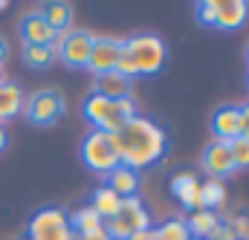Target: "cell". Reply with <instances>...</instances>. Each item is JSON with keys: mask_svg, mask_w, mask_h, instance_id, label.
<instances>
[{"mask_svg": "<svg viewBox=\"0 0 249 240\" xmlns=\"http://www.w3.org/2000/svg\"><path fill=\"white\" fill-rule=\"evenodd\" d=\"M113 136V145H116V154H119V162L130 171H145L151 168L154 162H160L165 156V130L151 121L148 116H133L130 121H124L122 130L110 133Z\"/></svg>", "mask_w": 249, "mask_h": 240, "instance_id": "obj_1", "label": "cell"}, {"mask_svg": "<svg viewBox=\"0 0 249 240\" xmlns=\"http://www.w3.org/2000/svg\"><path fill=\"white\" fill-rule=\"evenodd\" d=\"M133 116H136V104L130 102V96L127 99H105L99 93H90L84 102V119L96 130H105V133L122 130V124L130 121Z\"/></svg>", "mask_w": 249, "mask_h": 240, "instance_id": "obj_2", "label": "cell"}, {"mask_svg": "<svg viewBox=\"0 0 249 240\" xmlns=\"http://www.w3.org/2000/svg\"><path fill=\"white\" fill-rule=\"evenodd\" d=\"M81 159L90 171L107 177L110 171H116L122 162H119V154H116V145H113V136L105 133V130H90L81 142Z\"/></svg>", "mask_w": 249, "mask_h": 240, "instance_id": "obj_3", "label": "cell"}, {"mask_svg": "<svg viewBox=\"0 0 249 240\" xmlns=\"http://www.w3.org/2000/svg\"><path fill=\"white\" fill-rule=\"evenodd\" d=\"M145 229H151V217L139 197H124L119 214L105 223V232L110 240H130L136 232H145Z\"/></svg>", "mask_w": 249, "mask_h": 240, "instance_id": "obj_4", "label": "cell"}, {"mask_svg": "<svg viewBox=\"0 0 249 240\" xmlns=\"http://www.w3.org/2000/svg\"><path fill=\"white\" fill-rule=\"evenodd\" d=\"M124 50L133 58L139 75H157L165 64V44L157 35H133L124 41Z\"/></svg>", "mask_w": 249, "mask_h": 240, "instance_id": "obj_5", "label": "cell"}, {"mask_svg": "<svg viewBox=\"0 0 249 240\" xmlns=\"http://www.w3.org/2000/svg\"><path fill=\"white\" fill-rule=\"evenodd\" d=\"M26 235L29 240H70L75 232L70 229V217L61 208H41L38 214H32Z\"/></svg>", "mask_w": 249, "mask_h": 240, "instance_id": "obj_6", "label": "cell"}, {"mask_svg": "<svg viewBox=\"0 0 249 240\" xmlns=\"http://www.w3.org/2000/svg\"><path fill=\"white\" fill-rule=\"evenodd\" d=\"M64 110H67V104H64V96L58 90H38L23 104V113L32 124H53L64 116Z\"/></svg>", "mask_w": 249, "mask_h": 240, "instance_id": "obj_7", "label": "cell"}, {"mask_svg": "<svg viewBox=\"0 0 249 240\" xmlns=\"http://www.w3.org/2000/svg\"><path fill=\"white\" fill-rule=\"evenodd\" d=\"M124 50V41L119 38H93V50H90V58H87V69L96 72V75H105V72H113L116 69V61Z\"/></svg>", "mask_w": 249, "mask_h": 240, "instance_id": "obj_8", "label": "cell"}, {"mask_svg": "<svg viewBox=\"0 0 249 240\" xmlns=\"http://www.w3.org/2000/svg\"><path fill=\"white\" fill-rule=\"evenodd\" d=\"M203 171L209 174V180H220V182L238 171L235 162H232V151H229L226 142H212L203 151Z\"/></svg>", "mask_w": 249, "mask_h": 240, "instance_id": "obj_9", "label": "cell"}, {"mask_svg": "<svg viewBox=\"0 0 249 240\" xmlns=\"http://www.w3.org/2000/svg\"><path fill=\"white\" fill-rule=\"evenodd\" d=\"M93 38H96V35H90V32H67L58 58H61L67 67H72V69L87 67L90 50H93Z\"/></svg>", "mask_w": 249, "mask_h": 240, "instance_id": "obj_10", "label": "cell"}, {"mask_svg": "<svg viewBox=\"0 0 249 240\" xmlns=\"http://www.w3.org/2000/svg\"><path fill=\"white\" fill-rule=\"evenodd\" d=\"M212 133L214 142H235L241 136V107L238 104H223L212 116Z\"/></svg>", "mask_w": 249, "mask_h": 240, "instance_id": "obj_11", "label": "cell"}, {"mask_svg": "<svg viewBox=\"0 0 249 240\" xmlns=\"http://www.w3.org/2000/svg\"><path fill=\"white\" fill-rule=\"evenodd\" d=\"M20 38H23V44H32V47H50L55 32L50 29V23L44 20L41 12H26L20 17Z\"/></svg>", "mask_w": 249, "mask_h": 240, "instance_id": "obj_12", "label": "cell"}, {"mask_svg": "<svg viewBox=\"0 0 249 240\" xmlns=\"http://www.w3.org/2000/svg\"><path fill=\"white\" fill-rule=\"evenodd\" d=\"M249 15V3L244 0H217V20L214 26L217 29H238L247 23Z\"/></svg>", "mask_w": 249, "mask_h": 240, "instance_id": "obj_13", "label": "cell"}, {"mask_svg": "<svg viewBox=\"0 0 249 240\" xmlns=\"http://www.w3.org/2000/svg\"><path fill=\"white\" fill-rule=\"evenodd\" d=\"M171 191L177 194V200H180V206H183L186 211L203 208V206H200V180H197L194 174H177V177L171 180Z\"/></svg>", "mask_w": 249, "mask_h": 240, "instance_id": "obj_14", "label": "cell"}, {"mask_svg": "<svg viewBox=\"0 0 249 240\" xmlns=\"http://www.w3.org/2000/svg\"><path fill=\"white\" fill-rule=\"evenodd\" d=\"M186 223H188L191 238H197V240H209L220 226H223V220L217 217V211H209V208H197V211H191V217H188Z\"/></svg>", "mask_w": 249, "mask_h": 240, "instance_id": "obj_15", "label": "cell"}, {"mask_svg": "<svg viewBox=\"0 0 249 240\" xmlns=\"http://www.w3.org/2000/svg\"><path fill=\"white\" fill-rule=\"evenodd\" d=\"M23 104H26V99L18 84H12V81L0 84V121H9L18 113H23Z\"/></svg>", "mask_w": 249, "mask_h": 240, "instance_id": "obj_16", "label": "cell"}, {"mask_svg": "<svg viewBox=\"0 0 249 240\" xmlns=\"http://www.w3.org/2000/svg\"><path fill=\"white\" fill-rule=\"evenodd\" d=\"M116 197H136V191H139V174L136 171H130V168H124L119 165L116 171H110L107 174V182H105Z\"/></svg>", "mask_w": 249, "mask_h": 240, "instance_id": "obj_17", "label": "cell"}, {"mask_svg": "<svg viewBox=\"0 0 249 240\" xmlns=\"http://www.w3.org/2000/svg\"><path fill=\"white\" fill-rule=\"evenodd\" d=\"M67 217H70V229H72L78 238H87V235L105 229V220H102L90 206H84V208H78V211H72V214H67Z\"/></svg>", "mask_w": 249, "mask_h": 240, "instance_id": "obj_18", "label": "cell"}, {"mask_svg": "<svg viewBox=\"0 0 249 240\" xmlns=\"http://www.w3.org/2000/svg\"><path fill=\"white\" fill-rule=\"evenodd\" d=\"M93 93H99V96H105V99H127V93H130V81L122 78V75L113 69V72L96 75V90H93Z\"/></svg>", "mask_w": 249, "mask_h": 240, "instance_id": "obj_19", "label": "cell"}, {"mask_svg": "<svg viewBox=\"0 0 249 240\" xmlns=\"http://www.w3.org/2000/svg\"><path fill=\"white\" fill-rule=\"evenodd\" d=\"M119 206H122V197H116L107 185H99V188L93 191V206H90V208H93L105 223L119 214Z\"/></svg>", "mask_w": 249, "mask_h": 240, "instance_id": "obj_20", "label": "cell"}, {"mask_svg": "<svg viewBox=\"0 0 249 240\" xmlns=\"http://www.w3.org/2000/svg\"><path fill=\"white\" fill-rule=\"evenodd\" d=\"M41 15H44V20L50 23L53 32H70V23H72V6L70 3H61V0L47 3Z\"/></svg>", "mask_w": 249, "mask_h": 240, "instance_id": "obj_21", "label": "cell"}, {"mask_svg": "<svg viewBox=\"0 0 249 240\" xmlns=\"http://www.w3.org/2000/svg\"><path fill=\"white\" fill-rule=\"evenodd\" d=\"M226 203V185L220 180H206L200 182V206L209 211H217Z\"/></svg>", "mask_w": 249, "mask_h": 240, "instance_id": "obj_22", "label": "cell"}, {"mask_svg": "<svg viewBox=\"0 0 249 240\" xmlns=\"http://www.w3.org/2000/svg\"><path fill=\"white\" fill-rule=\"evenodd\" d=\"M23 61L32 67V69H47L55 55L50 52V47H32V44H23Z\"/></svg>", "mask_w": 249, "mask_h": 240, "instance_id": "obj_23", "label": "cell"}, {"mask_svg": "<svg viewBox=\"0 0 249 240\" xmlns=\"http://www.w3.org/2000/svg\"><path fill=\"white\" fill-rule=\"evenodd\" d=\"M154 232H157V240H191V232H188L186 220H165Z\"/></svg>", "mask_w": 249, "mask_h": 240, "instance_id": "obj_24", "label": "cell"}, {"mask_svg": "<svg viewBox=\"0 0 249 240\" xmlns=\"http://www.w3.org/2000/svg\"><path fill=\"white\" fill-rule=\"evenodd\" d=\"M229 151H232L235 168H249V139L247 136H238L235 142H229Z\"/></svg>", "mask_w": 249, "mask_h": 240, "instance_id": "obj_25", "label": "cell"}, {"mask_svg": "<svg viewBox=\"0 0 249 240\" xmlns=\"http://www.w3.org/2000/svg\"><path fill=\"white\" fill-rule=\"evenodd\" d=\"M229 229L235 240H249V214H229V217H220Z\"/></svg>", "mask_w": 249, "mask_h": 240, "instance_id": "obj_26", "label": "cell"}, {"mask_svg": "<svg viewBox=\"0 0 249 240\" xmlns=\"http://www.w3.org/2000/svg\"><path fill=\"white\" fill-rule=\"evenodd\" d=\"M197 20L206 23V26H214V20H217V0H203L197 6Z\"/></svg>", "mask_w": 249, "mask_h": 240, "instance_id": "obj_27", "label": "cell"}, {"mask_svg": "<svg viewBox=\"0 0 249 240\" xmlns=\"http://www.w3.org/2000/svg\"><path fill=\"white\" fill-rule=\"evenodd\" d=\"M116 72L122 75V78H136L139 75V69H136V64H133V58L127 55V50H122V55H119V61H116Z\"/></svg>", "mask_w": 249, "mask_h": 240, "instance_id": "obj_28", "label": "cell"}, {"mask_svg": "<svg viewBox=\"0 0 249 240\" xmlns=\"http://www.w3.org/2000/svg\"><path fill=\"white\" fill-rule=\"evenodd\" d=\"M241 136H247L249 139V104L241 107Z\"/></svg>", "mask_w": 249, "mask_h": 240, "instance_id": "obj_29", "label": "cell"}, {"mask_svg": "<svg viewBox=\"0 0 249 240\" xmlns=\"http://www.w3.org/2000/svg\"><path fill=\"white\" fill-rule=\"evenodd\" d=\"M209 240H235V235H232V229L223 223V226H220V229H217V232H214Z\"/></svg>", "mask_w": 249, "mask_h": 240, "instance_id": "obj_30", "label": "cell"}, {"mask_svg": "<svg viewBox=\"0 0 249 240\" xmlns=\"http://www.w3.org/2000/svg\"><path fill=\"white\" fill-rule=\"evenodd\" d=\"M81 240H110V238H107V232L102 229V232H93V235H87V238H81Z\"/></svg>", "mask_w": 249, "mask_h": 240, "instance_id": "obj_31", "label": "cell"}, {"mask_svg": "<svg viewBox=\"0 0 249 240\" xmlns=\"http://www.w3.org/2000/svg\"><path fill=\"white\" fill-rule=\"evenodd\" d=\"M6 142H9V133H6V124L0 121V151L6 148Z\"/></svg>", "mask_w": 249, "mask_h": 240, "instance_id": "obj_32", "label": "cell"}, {"mask_svg": "<svg viewBox=\"0 0 249 240\" xmlns=\"http://www.w3.org/2000/svg\"><path fill=\"white\" fill-rule=\"evenodd\" d=\"M6 52H9V47H6V38L0 35V67H3V61H6Z\"/></svg>", "mask_w": 249, "mask_h": 240, "instance_id": "obj_33", "label": "cell"}, {"mask_svg": "<svg viewBox=\"0 0 249 240\" xmlns=\"http://www.w3.org/2000/svg\"><path fill=\"white\" fill-rule=\"evenodd\" d=\"M0 84H6V72H3V67H0Z\"/></svg>", "mask_w": 249, "mask_h": 240, "instance_id": "obj_34", "label": "cell"}, {"mask_svg": "<svg viewBox=\"0 0 249 240\" xmlns=\"http://www.w3.org/2000/svg\"><path fill=\"white\" fill-rule=\"evenodd\" d=\"M6 6H9V3H6V0H0V12H3V9H6Z\"/></svg>", "mask_w": 249, "mask_h": 240, "instance_id": "obj_35", "label": "cell"}, {"mask_svg": "<svg viewBox=\"0 0 249 240\" xmlns=\"http://www.w3.org/2000/svg\"><path fill=\"white\" fill-rule=\"evenodd\" d=\"M70 240H81V238H78V235H72V238H70Z\"/></svg>", "mask_w": 249, "mask_h": 240, "instance_id": "obj_36", "label": "cell"}, {"mask_svg": "<svg viewBox=\"0 0 249 240\" xmlns=\"http://www.w3.org/2000/svg\"><path fill=\"white\" fill-rule=\"evenodd\" d=\"M191 240H197V238H191Z\"/></svg>", "mask_w": 249, "mask_h": 240, "instance_id": "obj_37", "label": "cell"}, {"mask_svg": "<svg viewBox=\"0 0 249 240\" xmlns=\"http://www.w3.org/2000/svg\"><path fill=\"white\" fill-rule=\"evenodd\" d=\"M247 55H249V52H247Z\"/></svg>", "mask_w": 249, "mask_h": 240, "instance_id": "obj_38", "label": "cell"}]
</instances>
